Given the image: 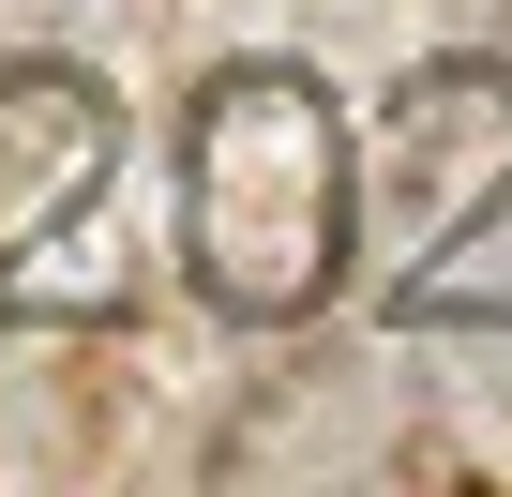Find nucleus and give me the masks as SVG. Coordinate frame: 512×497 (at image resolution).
Listing matches in <instances>:
<instances>
[{"instance_id": "f03ea898", "label": "nucleus", "mask_w": 512, "mask_h": 497, "mask_svg": "<svg viewBox=\"0 0 512 497\" xmlns=\"http://www.w3.org/2000/svg\"><path fill=\"white\" fill-rule=\"evenodd\" d=\"M497 196H512V76H497V61H422L407 106H392V211H407V257H467Z\"/></svg>"}, {"instance_id": "f257e3e1", "label": "nucleus", "mask_w": 512, "mask_h": 497, "mask_svg": "<svg viewBox=\"0 0 512 497\" xmlns=\"http://www.w3.org/2000/svg\"><path fill=\"white\" fill-rule=\"evenodd\" d=\"M181 257L226 317H317L347 272V121L302 61H226L181 121Z\"/></svg>"}]
</instances>
